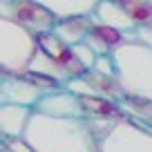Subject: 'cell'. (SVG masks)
I'll list each match as a JSON object with an SVG mask.
<instances>
[{
    "label": "cell",
    "instance_id": "6da1fadb",
    "mask_svg": "<svg viewBox=\"0 0 152 152\" xmlns=\"http://www.w3.org/2000/svg\"><path fill=\"white\" fill-rule=\"evenodd\" d=\"M25 141L34 152H101L87 119H56L34 110Z\"/></svg>",
    "mask_w": 152,
    "mask_h": 152
},
{
    "label": "cell",
    "instance_id": "7a4b0ae2",
    "mask_svg": "<svg viewBox=\"0 0 152 152\" xmlns=\"http://www.w3.org/2000/svg\"><path fill=\"white\" fill-rule=\"evenodd\" d=\"M116 81L125 96L152 103V49L141 43H125L114 52Z\"/></svg>",
    "mask_w": 152,
    "mask_h": 152
},
{
    "label": "cell",
    "instance_id": "3957f363",
    "mask_svg": "<svg viewBox=\"0 0 152 152\" xmlns=\"http://www.w3.org/2000/svg\"><path fill=\"white\" fill-rule=\"evenodd\" d=\"M87 121L99 137L101 152H152V130L130 116Z\"/></svg>",
    "mask_w": 152,
    "mask_h": 152
},
{
    "label": "cell",
    "instance_id": "277c9868",
    "mask_svg": "<svg viewBox=\"0 0 152 152\" xmlns=\"http://www.w3.org/2000/svg\"><path fill=\"white\" fill-rule=\"evenodd\" d=\"M38 54V38L23 25L0 18V74H23Z\"/></svg>",
    "mask_w": 152,
    "mask_h": 152
},
{
    "label": "cell",
    "instance_id": "5b68a950",
    "mask_svg": "<svg viewBox=\"0 0 152 152\" xmlns=\"http://www.w3.org/2000/svg\"><path fill=\"white\" fill-rule=\"evenodd\" d=\"M0 18H9L23 25L34 36L49 34L58 25L56 16L43 2H34V0H0Z\"/></svg>",
    "mask_w": 152,
    "mask_h": 152
},
{
    "label": "cell",
    "instance_id": "8992f818",
    "mask_svg": "<svg viewBox=\"0 0 152 152\" xmlns=\"http://www.w3.org/2000/svg\"><path fill=\"white\" fill-rule=\"evenodd\" d=\"M45 92L29 83L20 74H0V105H23V107H36Z\"/></svg>",
    "mask_w": 152,
    "mask_h": 152
},
{
    "label": "cell",
    "instance_id": "52a82bcc",
    "mask_svg": "<svg viewBox=\"0 0 152 152\" xmlns=\"http://www.w3.org/2000/svg\"><path fill=\"white\" fill-rule=\"evenodd\" d=\"M34 110L40 114H47V116H56V119H85L81 99L65 87L45 94Z\"/></svg>",
    "mask_w": 152,
    "mask_h": 152
},
{
    "label": "cell",
    "instance_id": "ba28073f",
    "mask_svg": "<svg viewBox=\"0 0 152 152\" xmlns=\"http://www.w3.org/2000/svg\"><path fill=\"white\" fill-rule=\"evenodd\" d=\"M31 116H34L31 107L2 103L0 105V134H2V139H25Z\"/></svg>",
    "mask_w": 152,
    "mask_h": 152
},
{
    "label": "cell",
    "instance_id": "9c48e42d",
    "mask_svg": "<svg viewBox=\"0 0 152 152\" xmlns=\"http://www.w3.org/2000/svg\"><path fill=\"white\" fill-rule=\"evenodd\" d=\"M128 43L123 31H116L112 27H105V25L94 23L90 36L85 38V45L96 54V56H107V54H114L121 45Z\"/></svg>",
    "mask_w": 152,
    "mask_h": 152
},
{
    "label": "cell",
    "instance_id": "30bf717a",
    "mask_svg": "<svg viewBox=\"0 0 152 152\" xmlns=\"http://www.w3.org/2000/svg\"><path fill=\"white\" fill-rule=\"evenodd\" d=\"M43 5L56 16V20H76V18H94L96 0H43Z\"/></svg>",
    "mask_w": 152,
    "mask_h": 152
},
{
    "label": "cell",
    "instance_id": "8fae6325",
    "mask_svg": "<svg viewBox=\"0 0 152 152\" xmlns=\"http://www.w3.org/2000/svg\"><path fill=\"white\" fill-rule=\"evenodd\" d=\"M94 23L99 25H105V27H112L116 31H123V34H130L134 31V23L130 18V14L125 11V5L123 2H99L96 7V14H94Z\"/></svg>",
    "mask_w": 152,
    "mask_h": 152
},
{
    "label": "cell",
    "instance_id": "7c38bea8",
    "mask_svg": "<svg viewBox=\"0 0 152 152\" xmlns=\"http://www.w3.org/2000/svg\"><path fill=\"white\" fill-rule=\"evenodd\" d=\"M92 27H94V18H76V20H61L54 27V36L67 47H76V45L85 43V38L90 36Z\"/></svg>",
    "mask_w": 152,
    "mask_h": 152
},
{
    "label": "cell",
    "instance_id": "4fadbf2b",
    "mask_svg": "<svg viewBox=\"0 0 152 152\" xmlns=\"http://www.w3.org/2000/svg\"><path fill=\"white\" fill-rule=\"evenodd\" d=\"M119 105H121V110H123L125 116L134 119L137 123H141L143 128L152 130V103H145V101L132 99V96H125Z\"/></svg>",
    "mask_w": 152,
    "mask_h": 152
},
{
    "label": "cell",
    "instance_id": "5bb4252c",
    "mask_svg": "<svg viewBox=\"0 0 152 152\" xmlns=\"http://www.w3.org/2000/svg\"><path fill=\"white\" fill-rule=\"evenodd\" d=\"M36 38H38V49H40L45 56H49L52 61H56L58 65H61V63L65 61V56L69 54V47H67V45H63L61 40L54 36V31L40 34V36H36ZM63 72H65V69H63Z\"/></svg>",
    "mask_w": 152,
    "mask_h": 152
},
{
    "label": "cell",
    "instance_id": "9a60e30c",
    "mask_svg": "<svg viewBox=\"0 0 152 152\" xmlns=\"http://www.w3.org/2000/svg\"><path fill=\"white\" fill-rule=\"evenodd\" d=\"M125 11L130 14L134 27L141 29L148 27L152 29V2H139V0H125Z\"/></svg>",
    "mask_w": 152,
    "mask_h": 152
},
{
    "label": "cell",
    "instance_id": "2e32d148",
    "mask_svg": "<svg viewBox=\"0 0 152 152\" xmlns=\"http://www.w3.org/2000/svg\"><path fill=\"white\" fill-rule=\"evenodd\" d=\"M72 52H74V56L78 58V63H81L83 67H85L87 72H94V65H96V54L92 52L90 47H87L85 43H81V45H76V47H72Z\"/></svg>",
    "mask_w": 152,
    "mask_h": 152
},
{
    "label": "cell",
    "instance_id": "e0dca14e",
    "mask_svg": "<svg viewBox=\"0 0 152 152\" xmlns=\"http://www.w3.org/2000/svg\"><path fill=\"white\" fill-rule=\"evenodd\" d=\"M94 72L101 76H107V78H116V61H114V54H107V56H99L96 58Z\"/></svg>",
    "mask_w": 152,
    "mask_h": 152
},
{
    "label": "cell",
    "instance_id": "ac0fdd59",
    "mask_svg": "<svg viewBox=\"0 0 152 152\" xmlns=\"http://www.w3.org/2000/svg\"><path fill=\"white\" fill-rule=\"evenodd\" d=\"M65 90H69L72 94H76L78 99H87V96H96L94 87L90 85V83L85 81V76L83 78H72L69 83L65 85Z\"/></svg>",
    "mask_w": 152,
    "mask_h": 152
},
{
    "label": "cell",
    "instance_id": "d6986e66",
    "mask_svg": "<svg viewBox=\"0 0 152 152\" xmlns=\"http://www.w3.org/2000/svg\"><path fill=\"white\" fill-rule=\"evenodd\" d=\"M2 148L7 152H34L25 139H2Z\"/></svg>",
    "mask_w": 152,
    "mask_h": 152
},
{
    "label": "cell",
    "instance_id": "ffe728a7",
    "mask_svg": "<svg viewBox=\"0 0 152 152\" xmlns=\"http://www.w3.org/2000/svg\"><path fill=\"white\" fill-rule=\"evenodd\" d=\"M0 152H7V150H5V148H0Z\"/></svg>",
    "mask_w": 152,
    "mask_h": 152
}]
</instances>
